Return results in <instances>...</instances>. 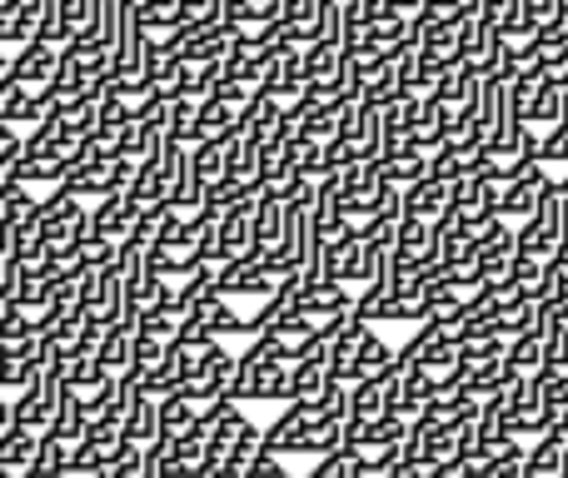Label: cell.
<instances>
[{
    "label": "cell",
    "instance_id": "obj_1",
    "mask_svg": "<svg viewBox=\"0 0 568 478\" xmlns=\"http://www.w3.org/2000/svg\"><path fill=\"white\" fill-rule=\"evenodd\" d=\"M549 190V170L534 160V165H524L519 175L509 180V185H499V215L514 220V225H524V220L539 210V195Z\"/></svg>",
    "mask_w": 568,
    "mask_h": 478
},
{
    "label": "cell",
    "instance_id": "obj_2",
    "mask_svg": "<svg viewBox=\"0 0 568 478\" xmlns=\"http://www.w3.org/2000/svg\"><path fill=\"white\" fill-rule=\"evenodd\" d=\"M304 85H310V75H304V45H284L265 60L260 90H270V95H280L284 105H294V100L304 95Z\"/></svg>",
    "mask_w": 568,
    "mask_h": 478
},
{
    "label": "cell",
    "instance_id": "obj_3",
    "mask_svg": "<svg viewBox=\"0 0 568 478\" xmlns=\"http://www.w3.org/2000/svg\"><path fill=\"white\" fill-rule=\"evenodd\" d=\"M294 309L314 314V319H334V314L354 309V294L344 289V279H304L300 274V294H294Z\"/></svg>",
    "mask_w": 568,
    "mask_h": 478
},
{
    "label": "cell",
    "instance_id": "obj_4",
    "mask_svg": "<svg viewBox=\"0 0 568 478\" xmlns=\"http://www.w3.org/2000/svg\"><path fill=\"white\" fill-rule=\"evenodd\" d=\"M284 115H290V105H284L280 95L255 90L250 105H245V115H240V125H245V135L255 140V145H275V140H284Z\"/></svg>",
    "mask_w": 568,
    "mask_h": 478
},
{
    "label": "cell",
    "instance_id": "obj_5",
    "mask_svg": "<svg viewBox=\"0 0 568 478\" xmlns=\"http://www.w3.org/2000/svg\"><path fill=\"white\" fill-rule=\"evenodd\" d=\"M140 215H145V210H140L130 195H100V205L90 210V235L115 240V244H120V240L135 235Z\"/></svg>",
    "mask_w": 568,
    "mask_h": 478
},
{
    "label": "cell",
    "instance_id": "obj_6",
    "mask_svg": "<svg viewBox=\"0 0 568 478\" xmlns=\"http://www.w3.org/2000/svg\"><path fill=\"white\" fill-rule=\"evenodd\" d=\"M454 210H459V220L469 230H479L484 220L499 215V185H494V180H479V175L454 180Z\"/></svg>",
    "mask_w": 568,
    "mask_h": 478
},
{
    "label": "cell",
    "instance_id": "obj_7",
    "mask_svg": "<svg viewBox=\"0 0 568 478\" xmlns=\"http://www.w3.org/2000/svg\"><path fill=\"white\" fill-rule=\"evenodd\" d=\"M459 30H464V60H469L474 70H484V75H494V65H499V55H504V30L489 26L484 16H469Z\"/></svg>",
    "mask_w": 568,
    "mask_h": 478
},
{
    "label": "cell",
    "instance_id": "obj_8",
    "mask_svg": "<svg viewBox=\"0 0 568 478\" xmlns=\"http://www.w3.org/2000/svg\"><path fill=\"white\" fill-rule=\"evenodd\" d=\"M60 65V45H50V40H26V45L10 55V75L20 80L26 90H40L50 75H55Z\"/></svg>",
    "mask_w": 568,
    "mask_h": 478
},
{
    "label": "cell",
    "instance_id": "obj_9",
    "mask_svg": "<svg viewBox=\"0 0 568 478\" xmlns=\"http://www.w3.org/2000/svg\"><path fill=\"white\" fill-rule=\"evenodd\" d=\"M454 205V185L449 180H434V175H424V180H414V185H404V215H414V220H444V210Z\"/></svg>",
    "mask_w": 568,
    "mask_h": 478
},
{
    "label": "cell",
    "instance_id": "obj_10",
    "mask_svg": "<svg viewBox=\"0 0 568 478\" xmlns=\"http://www.w3.org/2000/svg\"><path fill=\"white\" fill-rule=\"evenodd\" d=\"M464 26V20H459ZM459 26H439V30H429V35L419 40V60H424V70H454V65H464V30Z\"/></svg>",
    "mask_w": 568,
    "mask_h": 478
},
{
    "label": "cell",
    "instance_id": "obj_11",
    "mask_svg": "<svg viewBox=\"0 0 568 478\" xmlns=\"http://www.w3.org/2000/svg\"><path fill=\"white\" fill-rule=\"evenodd\" d=\"M200 200H205V185L195 175V160H190V145H180L175 170H170V190H165V205H175L180 215H195Z\"/></svg>",
    "mask_w": 568,
    "mask_h": 478
},
{
    "label": "cell",
    "instance_id": "obj_12",
    "mask_svg": "<svg viewBox=\"0 0 568 478\" xmlns=\"http://www.w3.org/2000/svg\"><path fill=\"white\" fill-rule=\"evenodd\" d=\"M60 185H70L80 200L110 195V160H105V155H90V150H80L75 165H70V175L60 180Z\"/></svg>",
    "mask_w": 568,
    "mask_h": 478
},
{
    "label": "cell",
    "instance_id": "obj_13",
    "mask_svg": "<svg viewBox=\"0 0 568 478\" xmlns=\"http://www.w3.org/2000/svg\"><path fill=\"white\" fill-rule=\"evenodd\" d=\"M334 449H344V424H334V419H310L300 434H294L290 459H294V454H300V459H324V454H334Z\"/></svg>",
    "mask_w": 568,
    "mask_h": 478
},
{
    "label": "cell",
    "instance_id": "obj_14",
    "mask_svg": "<svg viewBox=\"0 0 568 478\" xmlns=\"http://www.w3.org/2000/svg\"><path fill=\"white\" fill-rule=\"evenodd\" d=\"M444 120H449V105H439V100H429L424 95V105H419V115L409 120V130H404V145H414V150H439L444 145Z\"/></svg>",
    "mask_w": 568,
    "mask_h": 478
},
{
    "label": "cell",
    "instance_id": "obj_15",
    "mask_svg": "<svg viewBox=\"0 0 568 478\" xmlns=\"http://www.w3.org/2000/svg\"><path fill=\"white\" fill-rule=\"evenodd\" d=\"M429 175V150H414V145H399L379 160V180L384 185H414V180Z\"/></svg>",
    "mask_w": 568,
    "mask_h": 478
},
{
    "label": "cell",
    "instance_id": "obj_16",
    "mask_svg": "<svg viewBox=\"0 0 568 478\" xmlns=\"http://www.w3.org/2000/svg\"><path fill=\"white\" fill-rule=\"evenodd\" d=\"M60 379H65V389L90 394V389H100L110 374H105V364H100L95 349H70L65 359H60Z\"/></svg>",
    "mask_w": 568,
    "mask_h": 478
},
{
    "label": "cell",
    "instance_id": "obj_17",
    "mask_svg": "<svg viewBox=\"0 0 568 478\" xmlns=\"http://www.w3.org/2000/svg\"><path fill=\"white\" fill-rule=\"evenodd\" d=\"M329 349L304 354V359H290V399H314V394L329 384Z\"/></svg>",
    "mask_w": 568,
    "mask_h": 478
},
{
    "label": "cell",
    "instance_id": "obj_18",
    "mask_svg": "<svg viewBox=\"0 0 568 478\" xmlns=\"http://www.w3.org/2000/svg\"><path fill=\"white\" fill-rule=\"evenodd\" d=\"M36 444H40L36 429H26V424H6V429H0V469L26 474L30 459H36Z\"/></svg>",
    "mask_w": 568,
    "mask_h": 478
},
{
    "label": "cell",
    "instance_id": "obj_19",
    "mask_svg": "<svg viewBox=\"0 0 568 478\" xmlns=\"http://www.w3.org/2000/svg\"><path fill=\"white\" fill-rule=\"evenodd\" d=\"M160 120H165V135L175 140V145H200V100L170 95Z\"/></svg>",
    "mask_w": 568,
    "mask_h": 478
},
{
    "label": "cell",
    "instance_id": "obj_20",
    "mask_svg": "<svg viewBox=\"0 0 568 478\" xmlns=\"http://www.w3.org/2000/svg\"><path fill=\"white\" fill-rule=\"evenodd\" d=\"M95 354L105 364V374H130V364H135V324H110Z\"/></svg>",
    "mask_w": 568,
    "mask_h": 478
},
{
    "label": "cell",
    "instance_id": "obj_21",
    "mask_svg": "<svg viewBox=\"0 0 568 478\" xmlns=\"http://www.w3.org/2000/svg\"><path fill=\"white\" fill-rule=\"evenodd\" d=\"M389 414V394H384L379 379H359L349 384V419L344 424H374Z\"/></svg>",
    "mask_w": 568,
    "mask_h": 478
},
{
    "label": "cell",
    "instance_id": "obj_22",
    "mask_svg": "<svg viewBox=\"0 0 568 478\" xmlns=\"http://www.w3.org/2000/svg\"><path fill=\"white\" fill-rule=\"evenodd\" d=\"M280 230H284V200L270 195V190H260V195H255V220H250V235H255L260 250H275Z\"/></svg>",
    "mask_w": 568,
    "mask_h": 478
},
{
    "label": "cell",
    "instance_id": "obj_23",
    "mask_svg": "<svg viewBox=\"0 0 568 478\" xmlns=\"http://www.w3.org/2000/svg\"><path fill=\"white\" fill-rule=\"evenodd\" d=\"M30 339H36V334H30ZM30 339H20V344L0 339V389H6V394L20 389L30 374H40L36 359H30Z\"/></svg>",
    "mask_w": 568,
    "mask_h": 478
},
{
    "label": "cell",
    "instance_id": "obj_24",
    "mask_svg": "<svg viewBox=\"0 0 568 478\" xmlns=\"http://www.w3.org/2000/svg\"><path fill=\"white\" fill-rule=\"evenodd\" d=\"M26 220H36V195H30V185H20V180H6L0 185V230H20Z\"/></svg>",
    "mask_w": 568,
    "mask_h": 478
},
{
    "label": "cell",
    "instance_id": "obj_25",
    "mask_svg": "<svg viewBox=\"0 0 568 478\" xmlns=\"http://www.w3.org/2000/svg\"><path fill=\"white\" fill-rule=\"evenodd\" d=\"M240 115H245L240 105H230V100H220V95H205L200 100V140H225L230 130H240Z\"/></svg>",
    "mask_w": 568,
    "mask_h": 478
},
{
    "label": "cell",
    "instance_id": "obj_26",
    "mask_svg": "<svg viewBox=\"0 0 568 478\" xmlns=\"http://www.w3.org/2000/svg\"><path fill=\"white\" fill-rule=\"evenodd\" d=\"M125 439L140 444V449H145L150 439H160V399H155V394L140 389V399L130 404V414H125Z\"/></svg>",
    "mask_w": 568,
    "mask_h": 478
},
{
    "label": "cell",
    "instance_id": "obj_27",
    "mask_svg": "<svg viewBox=\"0 0 568 478\" xmlns=\"http://www.w3.org/2000/svg\"><path fill=\"white\" fill-rule=\"evenodd\" d=\"M10 299H16L20 309H45V299H50V269L45 264H20Z\"/></svg>",
    "mask_w": 568,
    "mask_h": 478
},
{
    "label": "cell",
    "instance_id": "obj_28",
    "mask_svg": "<svg viewBox=\"0 0 568 478\" xmlns=\"http://www.w3.org/2000/svg\"><path fill=\"white\" fill-rule=\"evenodd\" d=\"M539 309L544 304H534V299H509V304H499V319H494V329H499V339H519V334H529V329H539Z\"/></svg>",
    "mask_w": 568,
    "mask_h": 478
},
{
    "label": "cell",
    "instance_id": "obj_29",
    "mask_svg": "<svg viewBox=\"0 0 568 478\" xmlns=\"http://www.w3.org/2000/svg\"><path fill=\"white\" fill-rule=\"evenodd\" d=\"M85 399H80L75 389H65L60 394V404H55V419H50V429L45 434H55V439H65V444H75L80 434H85Z\"/></svg>",
    "mask_w": 568,
    "mask_h": 478
},
{
    "label": "cell",
    "instance_id": "obj_30",
    "mask_svg": "<svg viewBox=\"0 0 568 478\" xmlns=\"http://www.w3.org/2000/svg\"><path fill=\"white\" fill-rule=\"evenodd\" d=\"M564 449H568V434H559V429H549V434H539L534 439V449H529V469L534 474H544V478H559L564 474Z\"/></svg>",
    "mask_w": 568,
    "mask_h": 478
},
{
    "label": "cell",
    "instance_id": "obj_31",
    "mask_svg": "<svg viewBox=\"0 0 568 478\" xmlns=\"http://www.w3.org/2000/svg\"><path fill=\"white\" fill-rule=\"evenodd\" d=\"M504 364H509V374H539L544 369V334L529 329L519 334V339H509V349H504Z\"/></svg>",
    "mask_w": 568,
    "mask_h": 478
},
{
    "label": "cell",
    "instance_id": "obj_32",
    "mask_svg": "<svg viewBox=\"0 0 568 478\" xmlns=\"http://www.w3.org/2000/svg\"><path fill=\"white\" fill-rule=\"evenodd\" d=\"M135 20L150 30V35H165L185 20V0H135Z\"/></svg>",
    "mask_w": 568,
    "mask_h": 478
},
{
    "label": "cell",
    "instance_id": "obj_33",
    "mask_svg": "<svg viewBox=\"0 0 568 478\" xmlns=\"http://www.w3.org/2000/svg\"><path fill=\"white\" fill-rule=\"evenodd\" d=\"M190 160H195V175L200 185H220V180L230 175V160H225V140H200V145H190Z\"/></svg>",
    "mask_w": 568,
    "mask_h": 478
},
{
    "label": "cell",
    "instance_id": "obj_34",
    "mask_svg": "<svg viewBox=\"0 0 568 478\" xmlns=\"http://www.w3.org/2000/svg\"><path fill=\"white\" fill-rule=\"evenodd\" d=\"M559 115H564V85L554 75H539V90H534V100H529V125L549 130Z\"/></svg>",
    "mask_w": 568,
    "mask_h": 478
},
{
    "label": "cell",
    "instance_id": "obj_35",
    "mask_svg": "<svg viewBox=\"0 0 568 478\" xmlns=\"http://www.w3.org/2000/svg\"><path fill=\"white\" fill-rule=\"evenodd\" d=\"M434 394H439V389H434V384H429V374H419V369H414L409 379H404V389L394 394V414H404V419H419V414L434 404Z\"/></svg>",
    "mask_w": 568,
    "mask_h": 478
},
{
    "label": "cell",
    "instance_id": "obj_36",
    "mask_svg": "<svg viewBox=\"0 0 568 478\" xmlns=\"http://www.w3.org/2000/svg\"><path fill=\"white\" fill-rule=\"evenodd\" d=\"M195 414H200V404H190L180 389L160 394V434H165V439H175V434H185L190 424H195Z\"/></svg>",
    "mask_w": 568,
    "mask_h": 478
},
{
    "label": "cell",
    "instance_id": "obj_37",
    "mask_svg": "<svg viewBox=\"0 0 568 478\" xmlns=\"http://www.w3.org/2000/svg\"><path fill=\"white\" fill-rule=\"evenodd\" d=\"M45 230L36 225V220H26L20 230H10V260L16 264H45Z\"/></svg>",
    "mask_w": 568,
    "mask_h": 478
},
{
    "label": "cell",
    "instance_id": "obj_38",
    "mask_svg": "<svg viewBox=\"0 0 568 478\" xmlns=\"http://www.w3.org/2000/svg\"><path fill=\"white\" fill-rule=\"evenodd\" d=\"M65 464H70V444H65V439H55V434H40L36 459H30V474H40V478H60V474H65Z\"/></svg>",
    "mask_w": 568,
    "mask_h": 478
},
{
    "label": "cell",
    "instance_id": "obj_39",
    "mask_svg": "<svg viewBox=\"0 0 568 478\" xmlns=\"http://www.w3.org/2000/svg\"><path fill=\"white\" fill-rule=\"evenodd\" d=\"M165 354H170V339H160V334H145V329L135 324V364H130V369L145 374V369H155Z\"/></svg>",
    "mask_w": 568,
    "mask_h": 478
},
{
    "label": "cell",
    "instance_id": "obj_40",
    "mask_svg": "<svg viewBox=\"0 0 568 478\" xmlns=\"http://www.w3.org/2000/svg\"><path fill=\"white\" fill-rule=\"evenodd\" d=\"M120 254L115 240H100V235H85L80 240V269H110Z\"/></svg>",
    "mask_w": 568,
    "mask_h": 478
},
{
    "label": "cell",
    "instance_id": "obj_41",
    "mask_svg": "<svg viewBox=\"0 0 568 478\" xmlns=\"http://www.w3.org/2000/svg\"><path fill=\"white\" fill-rule=\"evenodd\" d=\"M320 10H324V0H284V20H290V26L300 30L304 40H310V30H314V20H320Z\"/></svg>",
    "mask_w": 568,
    "mask_h": 478
},
{
    "label": "cell",
    "instance_id": "obj_42",
    "mask_svg": "<svg viewBox=\"0 0 568 478\" xmlns=\"http://www.w3.org/2000/svg\"><path fill=\"white\" fill-rule=\"evenodd\" d=\"M245 474H250V478H284L290 469H284V454H270L265 444H260V454L245 464Z\"/></svg>",
    "mask_w": 568,
    "mask_h": 478
},
{
    "label": "cell",
    "instance_id": "obj_43",
    "mask_svg": "<svg viewBox=\"0 0 568 478\" xmlns=\"http://www.w3.org/2000/svg\"><path fill=\"white\" fill-rule=\"evenodd\" d=\"M20 100H26V85H20V80L6 70V75H0V115H6V120H16Z\"/></svg>",
    "mask_w": 568,
    "mask_h": 478
},
{
    "label": "cell",
    "instance_id": "obj_44",
    "mask_svg": "<svg viewBox=\"0 0 568 478\" xmlns=\"http://www.w3.org/2000/svg\"><path fill=\"white\" fill-rule=\"evenodd\" d=\"M16 269H20V264L10 260V240H0V279H10Z\"/></svg>",
    "mask_w": 568,
    "mask_h": 478
},
{
    "label": "cell",
    "instance_id": "obj_45",
    "mask_svg": "<svg viewBox=\"0 0 568 478\" xmlns=\"http://www.w3.org/2000/svg\"><path fill=\"white\" fill-rule=\"evenodd\" d=\"M6 424H16V399H6V389H0V429Z\"/></svg>",
    "mask_w": 568,
    "mask_h": 478
},
{
    "label": "cell",
    "instance_id": "obj_46",
    "mask_svg": "<svg viewBox=\"0 0 568 478\" xmlns=\"http://www.w3.org/2000/svg\"><path fill=\"white\" fill-rule=\"evenodd\" d=\"M10 140H20V135H16V125H10V120L0 115V145H10Z\"/></svg>",
    "mask_w": 568,
    "mask_h": 478
},
{
    "label": "cell",
    "instance_id": "obj_47",
    "mask_svg": "<svg viewBox=\"0 0 568 478\" xmlns=\"http://www.w3.org/2000/svg\"><path fill=\"white\" fill-rule=\"evenodd\" d=\"M210 478H250V474H245V469H235V464H225V469H215Z\"/></svg>",
    "mask_w": 568,
    "mask_h": 478
},
{
    "label": "cell",
    "instance_id": "obj_48",
    "mask_svg": "<svg viewBox=\"0 0 568 478\" xmlns=\"http://www.w3.org/2000/svg\"><path fill=\"white\" fill-rule=\"evenodd\" d=\"M439 478H474V474H469V464H454V469H444Z\"/></svg>",
    "mask_w": 568,
    "mask_h": 478
},
{
    "label": "cell",
    "instance_id": "obj_49",
    "mask_svg": "<svg viewBox=\"0 0 568 478\" xmlns=\"http://www.w3.org/2000/svg\"><path fill=\"white\" fill-rule=\"evenodd\" d=\"M10 70V55H6V40H0V75H6Z\"/></svg>",
    "mask_w": 568,
    "mask_h": 478
},
{
    "label": "cell",
    "instance_id": "obj_50",
    "mask_svg": "<svg viewBox=\"0 0 568 478\" xmlns=\"http://www.w3.org/2000/svg\"><path fill=\"white\" fill-rule=\"evenodd\" d=\"M519 478H544V474H534V469H529V464H524V474H519Z\"/></svg>",
    "mask_w": 568,
    "mask_h": 478
},
{
    "label": "cell",
    "instance_id": "obj_51",
    "mask_svg": "<svg viewBox=\"0 0 568 478\" xmlns=\"http://www.w3.org/2000/svg\"><path fill=\"white\" fill-rule=\"evenodd\" d=\"M564 478H568V449H564Z\"/></svg>",
    "mask_w": 568,
    "mask_h": 478
},
{
    "label": "cell",
    "instance_id": "obj_52",
    "mask_svg": "<svg viewBox=\"0 0 568 478\" xmlns=\"http://www.w3.org/2000/svg\"><path fill=\"white\" fill-rule=\"evenodd\" d=\"M559 185H564V195H568V175H564V180H559Z\"/></svg>",
    "mask_w": 568,
    "mask_h": 478
},
{
    "label": "cell",
    "instance_id": "obj_53",
    "mask_svg": "<svg viewBox=\"0 0 568 478\" xmlns=\"http://www.w3.org/2000/svg\"><path fill=\"white\" fill-rule=\"evenodd\" d=\"M0 240H6V230H0Z\"/></svg>",
    "mask_w": 568,
    "mask_h": 478
}]
</instances>
